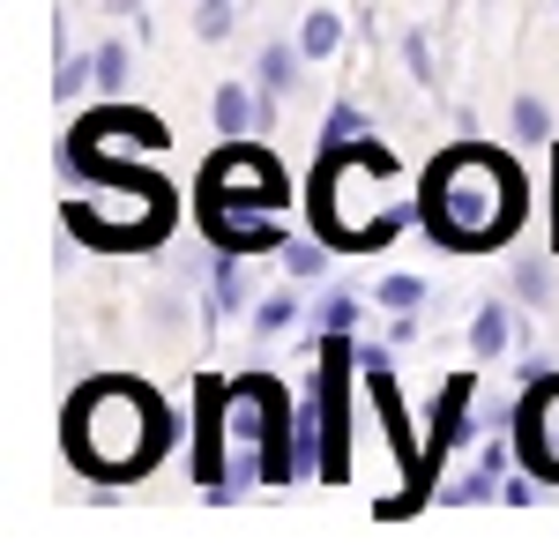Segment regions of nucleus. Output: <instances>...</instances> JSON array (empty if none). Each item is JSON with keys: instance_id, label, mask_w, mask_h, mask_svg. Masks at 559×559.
<instances>
[{"instance_id": "f257e3e1", "label": "nucleus", "mask_w": 559, "mask_h": 559, "mask_svg": "<svg viewBox=\"0 0 559 559\" xmlns=\"http://www.w3.org/2000/svg\"><path fill=\"white\" fill-rule=\"evenodd\" d=\"M432 216H440L448 239L477 247V239H492V231L515 216V179L500 173L492 157L463 150V157H448V165L432 173Z\"/></svg>"}, {"instance_id": "f03ea898", "label": "nucleus", "mask_w": 559, "mask_h": 559, "mask_svg": "<svg viewBox=\"0 0 559 559\" xmlns=\"http://www.w3.org/2000/svg\"><path fill=\"white\" fill-rule=\"evenodd\" d=\"M68 448L83 455L90 471H128L150 448V403L134 388H90L83 403L68 411Z\"/></svg>"}, {"instance_id": "7ed1b4c3", "label": "nucleus", "mask_w": 559, "mask_h": 559, "mask_svg": "<svg viewBox=\"0 0 559 559\" xmlns=\"http://www.w3.org/2000/svg\"><path fill=\"white\" fill-rule=\"evenodd\" d=\"M299 45L313 52V60H329V52H336V15H329V8H313V15H306V31H299Z\"/></svg>"}, {"instance_id": "20e7f679", "label": "nucleus", "mask_w": 559, "mask_h": 559, "mask_svg": "<svg viewBox=\"0 0 559 559\" xmlns=\"http://www.w3.org/2000/svg\"><path fill=\"white\" fill-rule=\"evenodd\" d=\"M515 134H522V142H545V134H552V112H545L537 97H522V105H515Z\"/></svg>"}, {"instance_id": "39448f33", "label": "nucleus", "mask_w": 559, "mask_h": 559, "mask_svg": "<svg viewBox=\"0 0 559 559\" xmlns=\"http://www.w3.org/2000/svg\"><path fill=\"white\" fill-rule=\"evenodd\" d=\"M471 344H477V350H500V344H508V321H500V306H492V313H485V321L471 329Z\"/></svg>"}, {"instance_id": "423d86ee", "label": "nucleus", "mask_w": 559, "mask_h": 559, "mask_svg": "<svg viewBox=\"0 0 559 559\" xmlns=\"http://www.w3.org/2000/svg\"><path fill=\"white\" fill-rule=\"evenodd\" d=\"M216 112H224V128H247V90L231 83L224 97H216Z\"/></svg>"}]
</instances>
